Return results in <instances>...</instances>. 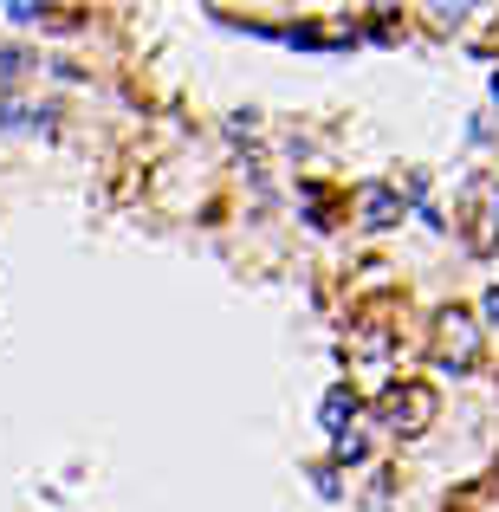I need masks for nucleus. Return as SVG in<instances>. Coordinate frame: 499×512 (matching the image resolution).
<instances>
[{
	"mask_svg": "<svg viewBox=\"0 0 499 512\" xmlns=\"http://www.w3.org/2000/svg\"><path fill=\"white\" fill-rule=\"evenodd\" d=\"M461 227H467V247H474V253L499 247V182H474V188H467Z\"/></svg>",
	"mask_w": 499,
	"mask_h": 512,
	"instance_id": "1",
	"label": "nucleus"
},
{
	"mask_svg": "<svg viewBox=\"0 0 499 512\" xmlns=\"http://www.w3.org/2000/svg\"><path fill=\"white\" fill-rule=\"evenodd\" d=\"M383 422L396 428V435H422L428 422H435V389L428 383H402L383 396Z\"/></svg>",
	"mask_w": 499,
	"mask_h": 512,
	"instance_id": "2",
	"label": "nucleus"
},
{
	"mask_svg": "<svg viewBox=\"0 0 499 512\" xmlns=\"http://www.w3.org/2000/svg\"><path fill=\"white\" fill-rule=\"evenodd\" d=\"M435 338H441V363H454V370H474L480 344H474V318H467V312H441Z\"/></svg>",
	"mask_w": 499,
	"mask_h": 512,
	"instance_id": "3",
	"label": "nucleus"
},
{
	"mask_svg": "<svg viewBox=\"0 0 499 512\" xmlns=\"http://www.w3.org/2000/svg\"><path fill=\"white\" fill-rule=\"evenodd\" d=\"M396 214H402V201L389 195V188H370V195H363V221H370V227H389Z\"/></svg>",
	"mask_w": 499,
	"mask_h": 512,
	"instance_id": "4",
	"label": "nucleus"
},
{
	"mask_svg": "<svg viewBox=\"0 0 499 512\" xmlns=\"http://www.w3.org/2000/svg\"><path fill=\"white\" fill-rule=\"evenodd\" d=\"M344 415H357V402H350V389H331V402H325V428H344Z\"/></svg>",
	"mask_w": 499,
	"mask_h": 512,
	"instance_id": "5",
	"label": "nucleus"
},
{
	"mask_svg": "<svg viewBox=\"0 0 499 512\" xmlns=\"http://www.w3.org/2000/svg\"><path fill=\"white\" fill-rule=\"evenodd\" d=\"M337 461H363V435H337Z\"/></svg>",
	"mask_w": 499,
	"mask_h": 512,
	"instance_id": "6",
	"label": "nucleus"
},
{
	"mask_svg": "<svg viewBox=\"0 0 499 512\" xmlns=\"http://www.w3.org/2000/svg\"><path fill=\"white\" fill-rule=\"evenodd\" d=\"M487 325H499V286L487 292Z\"/></svg>",
	"mask_w": 499,
	"mask_h": 512,
	"instance_id": "7",
	"label": "nucleus"
},
{
	"mask_svg": "<svg viewBox=\"0 0 499 512\" xmlns=\"http://www.w3.org/2000/svg\"><path fill=\"white\" fill-rule=\"evenodd\" d=\"M493 98H499V85H493Z\"/></svg>",
	"mask_w": 499,
	"mask_h": 512,
	"instance_id": "8",
	"label": "nucleus"
}]
</instances>
